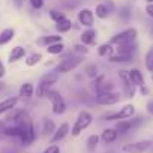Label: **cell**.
Listing matches in <instances>:
<instances>
[{"label": "cell", "instance_id": "1", "mask_svg": "<svg viewBox=\"0 0 153 153\" xmlns=\"http://www.w3.org/2000/svg\"><path fill=\"white\" fill-rule=\"evenodd\" d=\"M15 125L20 129V140L24 146H29L33 143L35 140V128H33V122L30 119V116L26 111H20L15 114L14 117Z\"/></svg>", "mask_w": 153, "mask_h": 153}, {"label": "cell", "instance_id": "2", "mask_svg": "<svg viewBox=\"0 0 153 153\" xmlns=\"http://www.w3.org/2000/svg\"><path fill=\"white\" fill-rule=\"evenodd\" d=\"M57 80H59V74L57 72H48V74H45L42 78H41L39 84L36 86V96L38 98H44L47 95V92L50 90V87L57 83Z\"/></svg>", "mask_w": 153, "mask_h": 153}, {"label": "cell", "instance_id": "3", "mask_svg": "<svg viewBox=\"0 0 153 153\" xmlns=\"http://www.w3.org/2000/svg\"><path fill=\"white\" fill-rule=\"evenodd\" d=\"M92 120H93V117H92V114L89 111H81L78 114V117H76V120H75V125L72 126V132L71 134L74 137H78L84 129H87L90 126Z\"/></svg>", "mask_w": 153, "mask_h": 153}, {"label": "cell", "instance_id": "4", "mask_svg": "<svg viewBox=\"0 0 153 153\" xmlns=\"http://www.w3.org/2000/svg\"><path fill=\"white\" fill-rule=\"evenodd\" d=\"M137 36H138L137 29L129 27V29H126V30H123V32L117 33L116 36H113V38H111V41H110V44H111V45H122V44L135 42Z\"/></svg>", "mask_w": 153, "mask_h": 153}, {"label": "cell", "instance_id": "5", "mask_svg": "<svg viewBox=\"0 0 153 153\" xmlns=\"http://www.w3.org/2000/svg\"><path fill=\"white\" fill-rule=\"evenodd\" d=\"M153 143L152 140H140V141H134V143H128L122 147V150L125 153H146L152 149Z\"/></svg>", "mask_w": 153, "mask_h": 153}, {"label": "cell", "instance_id": "6", "mask_svg": "<svg viewBox=\"0 0 153 153\" xmlns=\"http://www.w3.org/2000/svg\"><path fill=\"white\" fill-rule=\"evenodd\" d=\"M81 62H83V56H68L65 60H62V62L57 65L56 72L68 74V72H71L72 69H75Z\"/></svg>", "mask_w": 153, "mask_h": 153}, {"label": "cell", "instance_id": "7", "mask_svg": "<svg viewBox=\"0 0 153 153\" xmlns=\"http://www.w3.org/2000/svg\"><path fill=\"white\" fill-rule=\"evenodd\" d=\"M48 99L51 101V105H53V113L54 114H63L66 111V104H65V99L62 98V95L56 90H48L47 95Z\"/></svg>", "mask_w": 153, "mask_h": 153}, {"label": "cell", "instance_id": "8", "mask_svg": "<svg viewBox=\"0 0 153 153\" xmlns=\"http://www.w3.org/2000/svg\"><path fill=\"white\" fill-rule=\"evenodd\" d=\"M119 78H120V81H122V87H123L125 95H126L128 98H132V96L135 95L137 86H135V84L132 83V80H131L129 71H125V69L119 71Z\"/></svg>", "mask_w": 153, "mask_h": 153}, {"label": "cell", "instance_id": "9", "mask_svg": "<svg viewBox=\"0 0 153 153\" xmlns=\"http://www.w3.org/2000/svg\"><path fill=\"white\" fill-rule=\"evenodd\" d=\"M134 114H135V107H134L132 104H128V105H125L120 111L107 114L105 119H107V120H125V119H132Z\"/></svg>", "mask_w": 153, "mask_h": 153}, {"label": "cell", "instance_id": "10", "mask_svg": "<svg viewBox=\"0 0 153 153\" xmlns=\"http://www.w3.org/2000/svg\"><path fill=\"white\" fill-rule=\"evenodd\" d=\"M120 101V93L116 92H105V93H98L96 102L99 105H114Z\"/></svg>", "mask_w": 153, "mask_h": 153}, {"label": "cell", "instance_id": "11", "mask_svg": "<svg viewBox=\"0 0 153 153\" xmlns=\"http://www.w3.org/2000/svg\"><path fill=\"white\" fill-rule=\"evenodd\" d=\"M141 122H143L141 117H137V119H134V120H128V119L119 120L117 125H116V129H117L119 134H126V132H129L131 129H134L135 126H138Z\"/></svg>", "mask_w": 153, "mask_h": 153}, {"label": "cell", "instance_id": "12", "mask_svg": "<svg viewBox=\"0 0 153 153\" xmlns=\"http://www.w3.org/2000/svg\"><path fill=\"white\" fill-rule=\"evenodd\" d=\"M78 21L80 24H83L84 27H92L93 26V21H95V15H93V11L92 9H81L78 12Z\"/></svg>", "mask_w": 153, "mask_h": 153}, {"label": "cell", "instance_id": "13", "mask_svg": "<svg viewBox=\"0 0 153 153\" xmlns=\"http://www.w3.org/2000/svg\"><path fill=\"white\" fill-rule=\"evenodd\" d=\"M69 134V125L68 123H62L53 134V138H51V143H57V141H62L66 135Z\"/></svg>", "mask_w": 153, "mask_h": 153}, {"label": "cell", "instance_id": "14", "mask_svg": "<svg viewBox=\"0 0 153 153\" xmlns=\"http://www.w3.org/2000/svg\"><path fill=\"white\" fill-rule=\"evenodd\" d=\"M101 138H102V141H104L105 144H111V143H114V141L119 138V132H117V129H116V128L105 129V131L102 132Z\"/></svg>", "mask_w": 153, "mask_h": 153}, {"label": "cell", "instance_id": "15", "mask_svg": "<svg viewBox=\"0 0 153 153\" xmlns=\"http://www.w3.org/2000/svg\"><path fill=\"white\" fill-rule=\"evenodd\" d=\"M129 76H131L132 83H134L137 87H143V86H144V76H143V74H141L140 69H137V68L131 69V71H129Z\"/></svg>", "mask_w": 153, "mask_h": 153}, {"label": "cell", "instance_id": "16", "mask_svg": "<svg viewBox=\"0 0 153 153\" xmlns=\"http://www.w3.org/2000/svg\"><path fill=\"white\" fill-rule=\"evenodd\" d=\"M17 102H18V98H17V96L3 99L2 102H0V114H5L6 111L12 110V108H14V107L17 105Z\"/></svg>", "mask_w": 153, "mask_h": 153}, {"label": "cell", "instance_id": "17", "mask_svg": "<svg viewBox=\"0 0 153 153\" xmlns=\"http://www.w3.org/2000/svg\"><path fill=\"white\" fill-rule=\"evenodd\" d=\"M95 39H96V30L92 29V27H89V29L81 35V42H83L84 45H92V44L95 42Z\"/></svg>", "mask_w": 153, "mask_h": 153}, {"label": "cell", "instance_id": "18", "mask_svg": "<svg viewBox=\"0 0 153 153\" xmlns=\"http://www.w3.org/2000/svg\"><path fill=\"white\" fill-rule=\"evenodd\" d=\"M24 56H26V48H23V47H15V48H12V51L9 53V63H14V62L23 59Z\"/></svg>", "mask_w": 153, "mask_h": 153}, {"label": "cell", "instance_id": "19", "mask_svg": "<svg viewBox=\"0 0 153 153\" xmlns=\"http://www.w3.org/2000/svg\"><path fill=\"white\" fill-rule=\"evenodd\" d=\"M108 62H111V63H128V62H132V56L117 53V54H111L108 57Z\"/></svg>", "mask_w": 153, "mask_h": 153}, {"label": "cell", "instance_id": "20", "mask_svg": "<svg viewBox=\"0 0 153 153\" xmlns=\"http://www.w3.org/2000/svg\"><path fill=\"white\" fill-rule=\"evenodd\" d=\"M137 50V45L135 42H129V44H122V45H117V53L120 54H134V51Z\"/></svg>", "mask_w": 153, "mask_h": 153}, {"label": "cell", "instance_id": "21", "mask_svg": "<svg viewBox=\"0 0 153 153\" xmlns=\"http://www.w3.org/2000/svg\"><path fill=\"white\" fill-rule=\"evenodd\" d=\"M14 35H15L14 29H5L2 33H0V45H5V44L11 42L14 39Z\"/></svg>", "mask_w": 153, "mask_h": 153}, {"label": "cell", "instance_id": "22", "mask_svg": "<svg viewBox=\"0 0 153 153\" xmlns=\"http://www.w3.org/2000/svg\"><path fill=\"white\" fill-rule=\"evenodd\" d=\"M71 27H72V21L68 20L66 17H65L63 20L57 21V24H56V29H57V32H60V33H66V32H69Z\"/></svg>", "mask_w": 153, "mask_h": 153}, {"label": "cell", "instance_id": "23", "mask_svg": "<svg viewBox=\"0 0 153 153\" xmlns=\"http://www.w3.org/2000/svg\"><path fill=\"white\" fill-rule=\"evenodd\" d=\"M35 93V87L32 83H24L20 89V96L21 98H32Z\"/></svg>", "mask_w": 153, "mask_h": 153}, {"label": "cell", "instance_id": "24", "mask_svg": "<svg viewBox=\"0 0 153 153\" xmlns=\"http://www.w3.org/2000/svg\"><path fill=\"white\" fill-rule=\"evenodd\" d=\"M38 42H39L41 45H45V47H48V45H51V44L62 42V36H59V35H50V36H44V38H41Z\"/></svg>", "mask_w": 153, "mask_h": 153}, {"label": "cell", "instance_id": "25", "mask_svg": "<svg viewBox=\"0 0 153 153\" xmlns=\"http://www.w3.org/2000/svg\"><path fill=\"white\" fill-rule=\"evenodd\" d=\"M95 12H96V17H98V18L104 20V18H107V17H108V14H110V8H108V5L101 3V5H98V6H96Z\"/></svg>", "mask_w": 153, "mask_h": 153}, {"label": "cell", "instance_id": "26", "mask_svg": "<svg viewBox=\"0 0 153 153\" xmlns=\"http://www.w3.org/2000/svg\"><path fill=\"white\" fill-rule=\"evenodd\" d=\"M63 50H65L63 42H56V44H51V45L47 47L48 54H60V53H63Z\"/></svg>", "mask_w": 153, "mask_h": 153}, {"label": "cell", "instance_id": "27", "mask_svg": "<svg viewBox=\"0 0 153 153\" xmlns=\"http://www.w3.org/2000/svg\"><path fill=\"white\" fill-rule=\"evenodd\" d=\"M144 65H146V69L149 72H153V47L147 51L146 59H144Z\"/></svg>", "mask_w": 153, "mask_h": 153}, {"label": "cell", "instance_id": "28", "mask_svg": "<svg viewBox=\"0 0 153 153\" xmlns=\"http://www.w3.org/2000/svg\"><path fill=\"white\" fill-rule=\"evenodd\" d=\"M98 53H99V56H102V57L111 56V54H113V45H111V44H102V45L98 48Z\"/></svg>", "mask_w": 153, "mask_h": 153}, {"label": "cell", "instance_id": "29", "mask_svg": "<svg viewBox=\"0 0 153 153\" xmlns=\"http://www.w3.org/2000/svg\"><path fill=\"white\" fill-rule=\"evenodd\" d=\"M41 60H42V54L35 53V54H32V56H29V57L26 59V65H27V66H35V65H38Z\"/></svg>", "mask_w": 153, "mask_h": 153}, {"label": "cell", "instance_id": "30", "mask_svg": "<svg viewBox=\"0 0 153 153\" xmlns=\"http://www.w3.org/2000/svg\"><path fill=\"white\" fill-rule=\"evenodd\" d=\"M5 134L11 135V137H18L20 138V129H18V126L15 123H14V126H6L5 128Z\"/></svg>", "mask_w": 153, "mask_h": 153}, {"label": "cell", "instance_id": "31", "mask_svg": "<svg viewBox=\"0 0 153 153\" xmlns=\"http://www.w3.org/2000/svg\"><path fill=\"white\" fill-rule=\"evenodd\" d=\"M98 143H99V137L98 135H90L87 138V149L89 150H95L96 146H98Z\"/></svg>", "mask_w": 153, "mask_h": 153}, {"label": "cell", "instance_id": "32", "mask_svg": "<svg viewBox=\"0 0 153 153\" xmlns=\"http://www.w3.org/2000/svg\"><path fill=\"white\" fill-rule=\"evenodd\" d=\"M54 129H56V126H54V122L53 120H45L44 122V134L45 135H48V134H53L54 132Z\"/></svg>", "mask_w": 153, "mask_h": 153}, {"label": "cell", "instance_id": "33", "mask_svg": "<svg viewBox=\"0 0 153 153\" xmlns=\"http://www.w3.org/2000/svg\"><path fill=\"white\" fill-rule=\"evenodd\" d=\"M50 15H51V18H53L56 23L65 18V15H63L62 12H59V11H54V9H53V11H50Z\"/></svg>", "mask_w": 153, "mask_h": 153}, {"label": "cell", "instance_id": "34", "mask_svg": "<svg viewBox=\"0 0 153 153\" xmlns=\"http://www.w3.org/2000/svg\"><path fill=\"white\" fill-rule=\"evenodd\" d=\"M86 72H87L89 76H96V75H98V68H96L95 65H89V66L86 68Z\"/></svg>", "mask_w": 153, "mask_h": 153}, {"label": "cell", "instance_id": "35", "mask_svg": "<svg viewBox=\"0 0 153 153\" xmlns=\"http://www.w3.org/2000/svg\"><path fill=\"white\" fill-rule=\"evenodd\" d=\"M30 5L35 8V9H41L44 6V0H30Z\"/></svg>", "mask_w": 153, "mask_h": 153}, {"label": "cell", "instance_id": "36", "mask_svg": "<svg viewBox=\"0 0 153 153\" xmlns=\"http://www.w3.org/2000/svg\"><path fill=\"white\" fill-rule=\"evenodd\" d=\"M44 153H60V149H59L56 144H53V146H50V147H48V149H47Z\"/></svg>", "mask_w": 153, "mask_h": 153}, {"label": "cell", "instance_id": "37", "mask_svg": "<svg viewBox=\"0 0 153 153\" xmlns=\"http://www.w3.org/2000/svg\"><path fill=\"white\" fill-rule=\"evenodd\" d=\"M146 12H147L149 17L153 18V3H147V6H146Z\"/></svg>", "mask_w": 153, "mask_h": 153}, {"label": "cell", "instance_id": "38", "mask_svg": "<svg viewBox=\"0 0 153 153\" xmlns=\"http://www.w3.org/2000/svg\"><path fill=\"white\" fill-rule=\"evenodd\" d=\"M146 108H147V113H149L150 116H153V101H149L147 105H146Z\"/></svg>", "mask_w": 153, "mask_h": 153}, {"label": "cell", "instance_id": "39", "mask_svg": "<svg viewBox=\"0 0 153 153\" xmlns=\"http://www.w3.org/2000/svg\"><path fill=\"white\" fill-rule=\"evenodd\" d=\"M74 48H75V51H78V53H84V54L87 53V48H84V47H81V45H75Z\"/></svg>", "mask_w": 153, "mask_h": 153}, {"label": "cell", "instance_id": "40", "mask_svg": "<svg viewBox=\"0 0 153 153\" xmlns=\"http://www.w3.org/2000/svg\"><path fill=\"white\" fill-rule=\"evenodd\" d=\"M5 72H6V69H5V65L0 62V78H2V76L5 75Z\"/></svg>", "mask_w": 153, "mask_h": 153}, {"label": "cell", "instance_id": "41", "mask_svg": "<svg viewBox=\"0 0 153 153\" xmlns=\"http://www.w3.org/2000/svg\"><path fill=\"white\" fill-rule=\"evenodd\" d=\"M140 92H141V95H147V93H149V90H147L144 86H143V87H140Z\"/></svg>", "mask_w": 153, "mask_h": 153}, {"label": "cell", "instance_id": "42", "mask_svg": "<svg viewBox=\"0 0 153 153\" xmlns=\"http://www.w3.org/2000/svg\"><path fill=\"white\" fill-rule=\"evenodd\" d=\"M21 3H23V0H15V5H17L18 8L21 6Z\"/></svg>", "mask_w": 153, "mask_h": 153}, {"label": "cell", "instance_id": "43", "mask_svg": "<svg viewBox=\"0 0 153 153\" xmlns=\"http://www.w3.org/2000/svg\"><path fill=\"white\" fill-rule=\"evenodd\" d=\"M146 2H147V3H153V0H146Z\"/></svg>", "mask_w": 153, "mask_h": 153}, {"label": "cell", "instance_id": "44", "mask_svg": "<svg viewBox=\"0 0 153 153\" xmlns=\"http://www.w3.org/2000/svg\"><path fill=\"white\" fill-rule=\"evenodd\" d=\"M150 153H153V147H152V149H150Z\"/></svg>", "mask_w": 153, "mask_h": 153}, {"label": "cell", "instance_id": "45", "mask_svg": "<svg viewBox=\"0 0 153 153\" xmlns=\"http://www.w3.org/2000/svg\"><path fill=\"white\" fill-rule=\"evenodd\" d=\"M104 153H113V152H104Z\"/></svg>", "mask_w": 153, "mask_h": 153}, {"label": "cell", "instance_id": "46", "mask_svg": "<svg viewBox=\"0 0 153 153\" xmlns=\"http://www.w3.org/2000/svg\"><path fill=\"white\" fill-rule=\"evenodd\" d=\"M152 81H153V74H152Z\"/></svg>", "mask_w": 153, "mask_h": 153}]
</instances>
